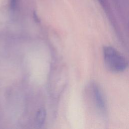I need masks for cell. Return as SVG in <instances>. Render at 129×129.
<instances>
[{
  "label": "cell",
  "instance_id": "3",
  "mask_svg": "<svg viewBox=\"0 0 129 129\" xmlns=\"http://www.w3.org/2000/svg\"><path fill=\"white\" fill-rule=\"evenodd\" d=\"M46 116V112L44 108H40L37 111L35 117V124L37 127H41L43 124Z\"/></svg>",
  "mask_w": 129,
  "mask_h": 129
},
{
  "label": "cell",
  "instance_id": "2",
  "mask_svg": "<svg viewBox=\"0 0 129 129\" xmlns=\"http://www.w3.org/2000/svg\"><path fill=\"white\" fill-rule=\"evenodd\" d=\"M93 92L96 105L100 110L104 111L105 108V103L101 91L97 86H95L93 88Z\"/></svg>",
  "mask_w": 129,
  "mask_h": 129
},
{
  "label": "cell",
  "instance_id": "4",
  "mask_svg": "<svg viewBox=\"0 0 129 129\" xmlns=\"http://www.w3.org/2000/svg\"><path fill=\"white\" fill-rule=\"evenodd\" d=\"M17 5V0H10V6L12 9H14Z\"/></svg>",
  "mask_w": 129,
  "mask_h": 129
},
{
  "label": "cell",
  "instance_id": "1",
  "mask_svg": "<svg viewBox=\"0 0 129 129\" xmlns=\"http://www.w3.org/2000/svg\"><path fill=\"white\" fill-rule=\"evenodd\" d=\"M103 54L105 66L110 71L120 73L127 68V59L114 48L110 46H104Z\"/></svg>",
  "mask_w": 129,
  "mask_h": 129
},
{
  "label": "cell",
  "instance_id": "5",
  "mask_svg": "<svg viewBox=\"0 0 129 129\" xmlns=\"http://www.w3.org/2000/svg\"><path fill=\"white\" fill-rule=\"evenodd\" d=\"M100 3H102V4H105V0H99Z\"/></svg>",
  "mask_w": 129,
  "mask_h": 129
}]
</instances>
